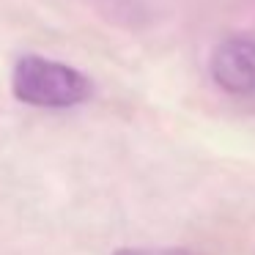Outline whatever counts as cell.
<instances>
[{"mask_svg":"<svg viewBox=\"0 0 255 255\" xmlns=\"http://www.w3.org/2000/svg\"><path fill=\"white\" fill-rule=\"evenodd\" d=\"M17 102L41 110H72L94 96V83L80 69L41 55H22L11 72Z\"/></svg>","mask_w":255,"mask_h":255,"instance_id":"1","label":"cell"},{"mask_svg":"<svg viewBox=\"0 0 255 255\" xmlns=\"http://www.w3.org/2000/svg\"><path fill=\"white\" fill-rule=\"evenodd\" d=\"M211 77L225 94H255V39H225L211 55Z\"/></svg>","mask_w":255,"mask_h":255,"instance_id":"2","label":"cell"},{"mask_svg":"<svg viewBox=\"0 0 255 255\" xmlns=\"http://www.w3.org/2000/svg\"><path fill=\"white\" fill-rule=\"evenodd\" d=\"M113 255H192L184 247H121Z\"/></svg>","mask_w":255,"mask_h":255,"instance_id":"3","label":"cell"}]
</instances>
